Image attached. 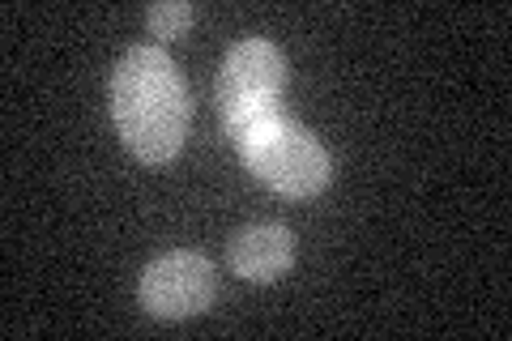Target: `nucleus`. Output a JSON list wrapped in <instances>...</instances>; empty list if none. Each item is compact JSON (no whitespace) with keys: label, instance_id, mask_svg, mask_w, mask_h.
I'll return each instance as SVG.
<instances>
[{"label":"nucleus","instance_id":"obj_1","mask_svg":"<svg viewBox=\"0 0 512 341\" xmlns=\"http://www.w3.org/2000/svg\"><path fill=\"white\" fill-rule=\"evenodd\" d=\"M111 111L124 145L141 162H167L180 154L192 107L171 56L150 43L124 52L111 77Z\"/></svg>","mask_w":512,"mask_h":341},{"label":"nucleus","instance_id":"obj_2","mask_svg":"<svg viewBox=\"0 0 512 341\" xmlns=\"http://www.w3.org/2000/svg\"><path fill=\"white\" fill-rule=\"evenodd\" d=\"M239 154L256 171V180H265L282 197H316L320 188L333 180V162L308 128H299L291 116H274L261 128L239 141Z\"/></svg>","mask_w":512,"mask_h":341},{"label":"nucleus","instance_id":"obj_3","mask_svg":"<svg viewBox=\"0 0 512 341\" xmlns=\"http://www.w3.org/2000/svg\"><path fill=\"white\" fill-rule=\"evenodd\" d=\"M282 86H286V60L274 43L265 39H244L227 52V64L218 73V107L222 124L252 116V111H274L282 107Z\"/></svg>","mask_w":512,"mask_h":341},{"label":"nucleus","instance_id":"obj_4","mask_svg":"<svg viewBox=\"0 0 512 341\" xmlns=\"http://www.w3.org/2000/svg\"><path fill=\"white\" fill-rule=\"evenodd\" d=\"M214 299V265L201 252H167L141 273V303L158 320H188Z\"/></svg>","mask_w":512,"mask_h":341},{"label":"nucleus","instance_id":"obj_5","mask_svg":"<svg viewBox=\"0 0 512 341\" xmlns=\"http://www.w3.org/2000/svg\"><path fill=\"white\" fill-rule=\"evenodd\" d=\"M295 265V235L286 226H248L231 243V269L248 282H274Z\"/></svg>","mask_w":512,"mask_h":341},{"label":"nucleus","instance_id":"obj_6","mask_svg":"<svg viewBox=\"0 0 512 341\" xmlns=\"http://www.w3.org/2000/svg\"><path fill=\"white\" fill-rule=\"evenodd\" d=\"M192 18H197V13H192V5H184V0H163V5H154L146 13L154 35H180V30L192 26Z\"/></svg>","mask_w":512,"mask_h":341}]
</instances>
